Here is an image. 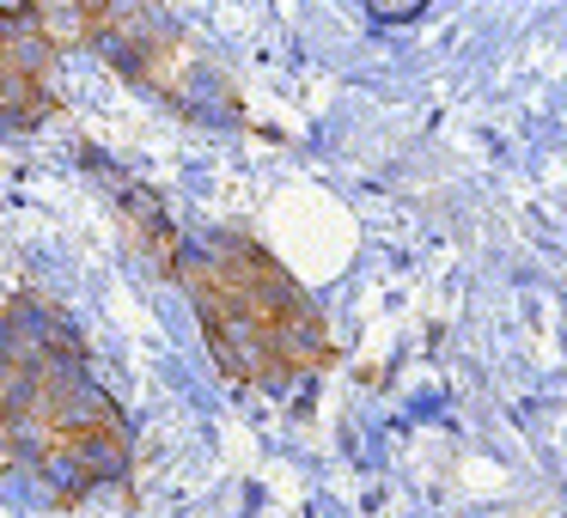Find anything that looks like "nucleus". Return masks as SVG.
<instances>
[{"label":"nucleus","mask_w":567,"mask_h":518,"mask_svg":"<svg viewBox=\"0 0 567 518\" xmlns=\"http://www.w3.org/2000/svg\"><path fill=\"white\" fill-rule=\"evenodd\" d=\"M50 19L62 38L92 43L116 74L153 92L184 123L233 128L245 116V99H238L233 74L220 68V55L159 7H68V13L50 7Z\"/></svg>","instance_id":"7ed1b4c3"},{"label":"nucleus","mask_w":567,"mask_h":518,"mask_svg":"<svg viewBox=\"0 0 567 518\" xmlns=\"http://www.w3.org/2000/svg\"><path fill=\"white\" fill-rule=\"evenodd\" d=\"M104 184H116L128 238L189 299L226 379L250 391H299L330 372V323L306 281H293V269L269 245H257L250 232H184L147 184L123 172H104Z\"/></svg>","instance_id":"f257e3e1"},{"label":"nucleus","mask_w":567,"mask_h":518,"mask_svg":"<svg viewBox=\"0 0 567 518\" xmlns=\"http://www.w3.org/2000/svg\"><path fill=\"white\" fill-rule=\"evenodd\" d=\"M62 111V31L50 7H0V128H38Z\"/></svg>","instance_id":"20e7f679"},{"label":"nucleus","mask_w":567,"mask_h":518,"mask_svg":"<svg viewBox=\"0 0 567 518\" xmlns=\"http://www.w3.org/2000/svg\"><path fill=\"white\" fill-rule=\"evenodd\" d=\"M0 457L43 506H86L128 488L135 433L92 372L68 311L43 293L0 305Z\"/></svg>","instance_id":"f03ea898"}]
</instances>
